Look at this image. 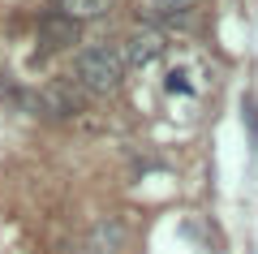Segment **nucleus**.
<instances>
[{
  "label": "nucleus",
  "mask_w": 258,
  "mask_h": 254,
  "mask_svg": "<svg viewBox=\"0 0 258 254\" xmlns=\"http://www.w3.org/2000/svg\"><path fill=\"white\" fill-rule=\"evenodd\" d=\"M52 254H82V250H78V245H69V241H60V245H56Z\"/></svg>",
  "instance_id": "6e6552de"
},
{
  "label": "nucleus",
  "mask_w": 258,
  "mask_h": 254,
  "mask_svg": "<svg viewBox=\"0 0 258 254\" xmlns=\"http://www.w3.org/2000/svg\"><path fill=\"white\" fill-rule=\"evenodd\" d=\"M78 35H82V22L64 18L60 9H56V13H43V18H39V52H43V56L74 47V43H78Z\"/></svg>",
  "instance_id": "7ed1b4c3"
},
{
  "label": "nucleus",
  "mask_w": 258,
  "mask_h": 254,
  "mask_svg": "<svg viewBox=\"0 0 258 254\" xmlns=\"http://www.w3.org/2000/svg\"><path fill=\"white\" fill-rule=\"evenodd\" d=\"M125 245H129V224L116 216H99L86 233L82 254H125Z\"/></svg>",
  "instance_id": "20e7f679"
},
{
  "label": "nucleus",
  "mask_w": 258,
  "mask_h": 254,
  "mask_svg": "<svg viewBox=\"0 0 258 254\" xmlns=\"http://www.w3.org/2000/svg\"><path fill=\"white\" fill-rule=\"evenodd\" d=\"M159 9H181V5H189V0H155Z\"/></svg>",
  "instance_id": "1a4fd4ad"
},
{
  "label": "nucleus",
  "mask_w": 258,
  "mask_h": 254,
  "mask_svg": "<svg viewBox=\"0 0 258 254\" xmlns=\"http://www.w3.org/2000/svg\"><path fill=\"white\" fill-rule=\"evenodd\" d=\"M60 5L64 18L74 22H91V18H108L112 9H116V0H56Z\"/></svg>",
  "instance_id": "423d86ee"
},
{
  "label": "nucleus",
  "mask_w": 258,
  "mask_h": 254,
  "mask_svg": "<svg viewBox=\"0 0 258 254\" xmlns=\"http://www.w3.org/2000/svg\"><path fill=\"white\" fill-rule=\"evenodd\" d=\"M125 69H142V65H151V61H159L164 56V35L159 30H138V35L125 43Z\"/></svg>",
  "instance_id": "39448f33"
},
{
  "label": "nucleus",
  "mask_w": 258,
  "mask_h": 254,
  "mask_svg": "<svg viewBox=\"0 0 258 254\" xmlns=\"http://www.w3.org/2000/svg\"><path fill=\"white\" fill-rule=\"evenodd\" d=\"M168 91H176V95H185V91H189V82H185V73H181V69H172V73H168Z\"/></svg>",
  "instance_id": "0eeeda50"
},
{
  "label": "nucleus",
  "mask_w": 258,
  "mask_h": 254,
  "mask_svg": "<svg viewBox=\"0 0 258 254\" xmlns=\"http://www.w3.org/2000/svg\"><path fill=\"white\" fill-rule=\"evenodd\" d=\"M74 78L82 91L91 95H112L125 82V56L112 43H86L82 52L74 56Z\"/></svg>",
  "instance_id": "f257e3e1"
},
{
  "label": "nucleus",
  "mask_w": 258,
  "mask_h": 254,
  "mask_svg": "<svg viewBox=\"0 0 258 254\" xmlns=\"http://www.w3.org/2000/svg\"><path fill=\"white\" fill-rule=\"evenodd\" d=\"M30 112L43 117V121H74L86 112V91L69 78L43 82L39 91H30Z\"/></svg>",
  "instance_id": "f03ea898"
}]
</instances>
